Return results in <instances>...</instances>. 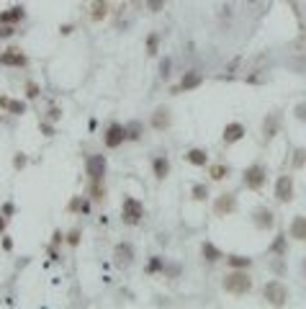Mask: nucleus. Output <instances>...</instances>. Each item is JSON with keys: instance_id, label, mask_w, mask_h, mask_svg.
<instances>
[{"instance_id": "1", "label": "nucleus", "mask_w": 306, "mask_h": 309, "mask_svg": "<svg viewBox=\"0 0 306 309\" xmlns=\"http://www.w3.org/2000/svg\"><path fill=\"white\" fill-rule=\"evenodd\" d=\"M224 291L226 294H232V296H245L252 291V279L247 273V268H234L232 273H226L224 276Z\"/></svg>"}, {"instance_id": "2", "label": "nucleus", "mask_w": 306, "mask_h": 309, "mask_svg": "<svg viewBox=\"0 0 306 309\" xmlns=\"http://www.w3.org/2000/svg\"><path fill=\"white\" fill-rule=\"evenodd\" d=\"M262 299L270 306H286L288 304V289L278 279H273V281H267L262 286Z\"/></svg>"}, {"instance_id": "3", "label": "nucleus", "mask_w": 306, "mask_h": 309, "mask_svg": "<svg viewBox=\"0 0 306 309\" xmlns=\"http://www.w3.org/2000/svg\"><path fill=\"white\" fill-rule=\"evenodd\" d=\"M142 219H144V204L134 196H126L121 204V222L129 227H137Z\"/></svg>"}, {"instance_id": "4", "label": "nucleus", "mask_w": 306, "mask_h": 309, "mask_svg": "<svg viewBox=\"0 0 306 309\" xmlns=\"http://www.w3.org/2000/svg\"><path fill=\"white\" fill-rule=\"evenodd\" d=\"M265 180H267V168H265L262 163H252V165L245 168V173H242V183H245V188H250V191H260V188L265 186Z\"/></svg>"}, {"instance_id": "5", "label": "nucleus", "mask_w": 306, "mask_h": 309, "mask_svg": "<svg viewBox=\"0 0 306 309\" xmlns=\"http://www.w3.org/2000/svg\"><path fill=\"white\" fill-rule=\"evenodd\" d=\"M126 139H129L126 124H111V127L106 129V134H103V142H106V147H108V149H116V147H121Z\"/></svg>"}, {"instance_id": "6", "label": "nucleus", "mask_w": 306, "mask_h": 309, "mask_svg": "<svg viewBox=\"0 0 306 309\" xmlns=\"http://www.w3.org/2000/svg\"><path fill=\"white\" fill-rule=\"evenodd\" d=\"M276 201L278 204H291L293 201V178L291 175H281L276 180Z\"/></svg>"}, {"instance_id": "7", "label": "nucleus", "mask_w": 306, "mask_h": 309, "mask_svg": "<svg viewBox=\"0 0 306 309\" xmlns=\"http://www.w3.org/2000/svg\"><path fill=\"white\" fill-rule=\"evenodd\" d=\"M106 168H108V163H106L103 154H90L88 163H85V173H88V178H90V180H103Z\"/></svg>"}, {"instance_id": "8", "label": "nucleus", "mask_w": 306, "mask_h": 309, "mask_svg": "<svg viewBox=\"0 0 306 309\" xmlns=\"http://www.w3.org/2000/svg\"><path fill=\"white\" fill-rule=\"evenodd\" d=\"M237 211V196L234 193H221V196L214 201V214L216 217H229Z\"/></svg>"}, {"instance_id": "9", "label": "nucleus", "mask_w": 306, "mask_h": 309, "mask_svg": "<svg viewBox=\"0 0 306 309\" xmlns=\"http://www.w3.org/2000/svg\"><path fill=\"white\" fill-rule=\"evenodd\" d=\"M252 222H255V227L257 229H273L276 227V214L267 209V206H257L255 211H252Z\"/></svg>"}, {"instance_id": "10", "label": "nucleus", "mask_w": 306, "mask_h": 309, "mask_svg": "<svg viewBox=\"0 0 306 309\" xmlns=\"http://www.w3.org/2000/svg\"><path fill=\"white\" fill-rule=\"evenodd\" d=\"M201 83H203V75H201L198 70H188V72H183L180 85H178L175 90H178V93H188V90H196Z\"/></svg>"}, {"instance_id": "11", "label": "nucleus", "mask_w": 306, "mask_h": 309, "mask_svg": "<svg viewBox=\"0 0 306 309\" xmlns=\"http://www.w3.org/2000/svg\"><path fill=\"white\" fill-rule=\"evenodd\" d=\"M113 263L121 265V268H126V265L134 263V248H131V242H119L116 248H113Z\"/></svg>"}, {"instance_id": "12", "label": "nucleus", "mask_w": 306, "mask_h": 309, "mask_svg": "<svg viewBox=\"0 0 306 309\" xmlns=\"http://www.w3.org/2000/svg\"><path fill=\"white\" fill-rule=\"evenodd\" d=\"M247 134V129H245V124H240V121H229L226 127H224V134H221V142L224 144H237L242 137Z\"/></svg>"}, {"instance_id": "13", "label": "nucleus", "mask_w": 306, "mask_h": 309, "mask_svg": "<svg viewBox=\"0 0 306 309\" xmlns=\"http://www.w3.org/2000/svg\"><path fill=\"white\" fill-rule=\"evenodd\" d=\"M278 132H281V111L265 113V119H262V134H265V139H273Z\"/></svg>"}, {"instance_id": "14", "label": "nucleus", "mask_w": 306, "mask_h": 309, "mask_svg": "<svg viewBox=\"0 0 306 309\" xmlns=\"http://www.w3.org/2000/svg\"><path fill=\"white\" fill-rule=\"evenodd\" d=\"M170 124H173L170 108L167 106H157L155 113H152V127H155L157 132H165V129H170Z\"/></svg>"}, {"instance_id": "15", "label": "nucleus", "mask_w": 306, "mask_h": 309, "mask_svg": "<svg viewBox=\"0 0 306 309\" xmlns=\"http://www.w3.org/2000/svg\"><path fill=\"white\" fill-rule=\"evenodd\" d=\"M288 237H293V240H298V242H306V217H303V214H296V217L291 219Z\"/></svg>"}, {"instance_id": "16", "label": "nucleus", "mask_w": 306, "mask_h": 309, "mask_svg": "<svg viewBox=\"0 0 306 309\" xmlns=\"http://www.w3.org/2000/svg\"><path fill=\"white\" fill-rule=\"evenodd\" d=\"M152 173H155L157 180H165L170 175V160H167V154H157V158L152 160Z\"/></svg>"}, {"instance_id": "17", "label": "nucleus", "mask_w": 306, "mask_h": 309, "mask_svg": "<svg viewBox=\"0 0 306 309\" xmlns=\"http://www.w3.org/2000/svg\"><path fill=\"white\" fill-rule=\"evenodd\" d=\"M185 160L190 165H196V168H203V165H209V152L201 149V147H193V149L185 152Z\"/></svg>"}, {"instance_id": "18", "label": "nucleus", "mask_w": 306, "mask_h": 309, "mask_svg": "<svg viewBox=\"0 0 306 309\" xmlns=\"http://www.w3.org/2000/svg\"><path fill=\"white\" fill-rule=\"evenodd\" d=\"M267 253H270V255H281V258H286V253H288L286 232H278V235H276V240L270 242V248H267Z\"/></svg>"}, {"instance_id": "19", "label": "nucleus", "mask_w": 306, "mask_h": 309, "mask_svg": "<svg viewBox=\"0 0 306 309\" xmlns=\"http://www.w3.org/2000/svg\"><path fill=\"white\" fill-rule=\"evenodd\" d=\"M108 16V0H93V6H90V18L98 23Z\"/></svg>"}, {"instance_id": "20", "label": "nucleus", "mask_w": 306, "mask_h": 309, "mask_svg": "<svg viewBox=\"0 0 306 309\" xmlns=\"http://www.w3.org/2000/svg\"><path fill=\"white\" fill-rule=\"evenodd\" d=\"M201 255H203L209 263H216V260H221V258H224V253H221V250H219L214 242H209V240L201 245Z\"/></svg>"}, {"instance_id": "21", "label": "nucleus", "mask_w": 306, "mask_h": 309, "mask_svg": "<svg viewBox=\"0 0 306 309\" xmlns=\"http://www.w3.org/2000/svg\"><path fill=\"white\" fill-rule=\"evenodd\" d=\"M23 18V8L18 6V8H8V11H3L0 13V23H18Z\"/></svg>"}, {"instance_id": "22", "label": "nucleus", "mask_w": 306, "mask_h": 309, "mask_svg": "<svg viewBox=\"0 0 306 309\" xmlns=\"http://www.w3.org/2000/svg\"><path fill=\"white\" fill-rule=\"evenodd\" d=\"M0 62H6V65H26V57L21 54V49H8V54H0Z\"/></svg>"}, {"instance_id": "23", "label": "nucleus", "mask_w": 306, "mask_h": 309, "mask_svg": "<svg viewBox=\"0 0 306 309\" xmlns=\"http://www.w3.org/2000/svg\"><path fill=\"white\" fill-rule=\"evenodd\" d=\"M0 106H3V108H8L11 113H26V103L23 101H11V98H0Z\"/></svg>"}, {"instance_id": "24", "label": "nucleus", "mask_w": 306, "mask_h": 309, "mask_svg": "<svg viewBox=\"0 0 306 309\" xmlns=\"http://www.w3.org/2000/svg\"><path fill=\"white\" fill-rule=\"evenodd\" d=\"M224 260L232 268H250L252 265V258H247V255H226Z\"/></svg>"}, {"instance_id": "25", "label": "nucleus", "mask_w": 306, "mask_h": 309, "mask_svg": "<svg viewBox=\"0 0 306 309\" xmlns=\"http://www.w3.org/2000/svg\"><path fill=\"white\" fill-rule=\"evenodd\" d=\"M209 175H211L214 180H224V178H229V165H224V163L211 165V168H209Z\"/></svg>"}, {"instance_id": "26", "label": "nucleus", "mask_w": 306, "mask_h": 309, "mask_svg": "<svg viewBox=\"0 0 306 309\" xmlns=\"http://www.w3.org/2000/svg\"><path fill=\"white\" fill-rule=\"evenodd\" d=\"M291 163H293L296 170H301V168L306 165V147H296V149H293V160H291Z\"/></svg>"}, {"instance_id": "27", "label": "nucleus", "mask_w": 306, "mask_h": 309, "mask_svg": "<svg viewBox=\"0 0 306 309\" xmlns=\"http://www.w3.org/2000/svg\"><path fill=\"white\" fill-rule=\"evenodd\" d=\"M190 193H193V199H196V201H206V199H209V186H203V183H196V186H193V191H190Z\"/></svg>"}, {"instance_id": "28", "label": "nucleus", "mask_w": 306, "mask_h": 309, "mask_svg": "<svg viewBox=\"0 0 306 309\" xmlns=\"http://www.w3.org/2000/svg\"><path fill=\"white\" fill-rule=\"evenodd\" d=\"M126 132H129V139H139L144 134V127L139 121H131V124H126Z\"/></svg>"}, {"instance_id": "29", "label": "nucleus", "mask_w": 306, "mask_h": 309, "mask_svg": "<svg viewBox=\"0 0 306 309\" xmlns=\"http://www.w3.org/2000/svg\"><path fill=\"white\" fill-rule=\"evenodd\" d=\"M293 116H296V121H301V124H306V101H301V103H296V108H293Z\"/></svg>"}, {"instance_id": "30", "label": "nucleus", "mask_w": 306, "mask_h": 309, "mask_svg": "<svg viewBox=\"0 0 306 309\" xmlns=\"http://www.w3.org/2000/svg\"><path fill=\"white\" fill-rule=\"evenodd\" d=\"M157 42H160V34H149V39H147V54H157Z\"/></svg>"}, {"instance_id": "31", "label": "nucleus", "mask_w": 306, "mask_h": 309, "mask_svg": "<svg viewBox=\"0 0 306 309\" xmlns=\"http://www.w3.org/2000/svg\"><path fill=\"white\" fill-rule=\"evenodd\" d=\"M90 183H93V186H90V193H93L90 199H93V201H100V199H103V186H100V180H90Z\"/></svg>"}, {"instance_id": "32", "label": "nucleus", "mask_w": 306, "mask_h": 309, "mask_svg": "<svg viewBox=\"0 0 306 309\" xmlns=\"http://www.w3.org/2000/svg\"><path fill=\"white\" fill-rule=\"evenodd\" d=\"M165 8V0H147V11L149 13H160Z\"/></svg>"}, {"instance_id": "33", "label": "nucleus", "mask_w": 306, "mask_h": 309, "mask_svg": "<svg viewBox=\"0 0 306 309\" xmlns=\"http://www.w3.org/2000/svg\"><path fill=\"white\" fill-rule=\"evenodd\" d=\"M162 258H152L149 260V265H147V273H157V270H162Z\"/></svg>"}, {"instance_id": "34", "label": "nucleus", "mask_w": 306, "mask_h": 309, "mask_svg": "<svg viewBox=\"0 0 306 309\" xmlns=\"http://www.w3.org/2000/svg\"><path fill=\"white\" fill-rule=\"evenodd\" d=\"M170 67H173V59H170V57H162V62H160V75H162V77H170Z\"/></svg>"}, {"instance_id": "35", "label": "nucleus", "mask_w": 306, "mask_h": 309, "mask_svg": "<svg viewBox=\"0 0 306 309\" xmlns=\"http://www.w3.org/2000/svg\"><path fill=\"white\" fill-rule=\"evenodd\" d=\"M80 237H83V232H80V229H72V232H70V237H67V242L75 248V245H80Z\"/></svg>"}, {"instance_id": "36", "label": "nucleus", "mask_w": 306, "mask_h": 309, "mask_svg": "<svg viewBox=\"0 0 306 309\" xmlns=\"http://www.w3.org/2000/svg\"><path fill=\"white\" fill-rule=\"evenodd\" d=\"M36 96H39V88H36L33 83H28V98H36Z\"/></svg>"}, {"instance_id": "37", "label": "nucleus", "mask_w": 306, "mask_h": 309, "mask_svg": "<svg viewBox=\"0 0 306 309\" xmlns=\"http://www.w3.org/2000/svg\"><path fill=\"white\" fill-rule=\"evenodd\" d=\"M13 165H16V168H23V165H26V158H23V154H16V160H13Z\"/></svg>"}, {"instance_id": "38", "label": "nucleus", "mask_w": 306, "mask_h": 309, "mask_svg": "<svg viewBox=\"0 0 306 309\" xmlns=\"http://www.w3.org/2000/svg\"><path fill=\"white\" fill-rule=\"evenodd\" d=\"M301 276H303V279H306V258H303V260H301Z\"/></svg>"}, {"instance_id": "39", "label": "nucleus", "mask_w": 306, "mask_h": 309, "mask_svg": "<svg viewBox=\"0 0 306 309\" xmlns=\"http://www.w3.org/2000/svg\"><path fill=\"white\" fill-rule=\"evenodd\" d=\"M0 36H3V34H0Z\"/></svg>"}]
</instances>
